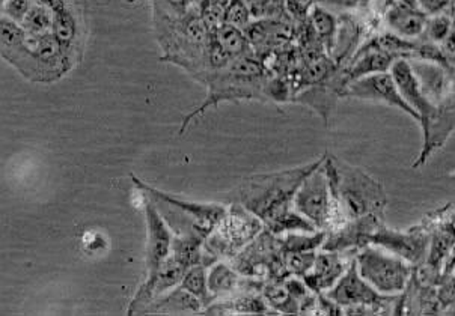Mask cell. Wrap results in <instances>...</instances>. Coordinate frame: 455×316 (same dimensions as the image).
Instances as JSON below:
<instances>
[{
	"label": "cell",
	"mask_w": 455,
	"mask_h": 316,
	"mask_svg": "<svg viewBox=\"0 0 455 316\" xmlns=\"http://www.w3.org/2000/svg\"><path fill=\"white\" fill-rule=\"evenodd\" d=\"M323 162L324 157L302 168L244 179L238 188V202L275 235L296 231L315 233L317 227L294 208V196L303 181L320 168Z\"/></svg>",
	"instance_id": "obj_1"
},
{
	"label": "cell",
	"mask_w": 455,
	"mask_h": 316,
	"mask_svg": "<svg viewBox=\"0 0 455 316\" xmlns=\"http://www.w3.org/2000/svg\"><path fill=\"white\" fill-rule=\"evenodd\" d=\"M324 169L331 184V196L341 208L347 220L363 217L368 214H385L387 193L379 179L335 155L324 157Z\"/></svg>",
	"instance_id": "obj_2"
},
{
	"label": "cell",
	"mask_w": 455,
	"mask_h": 316,
	"mask_svg": "<svg viewBox=\"0 0 455 316\" xmlns=\"http://www.w3.org/2000/svg\"><path fill=\"white\" fill-rule=\"evenodd\" d=\"M132 179L140 192L148 194L154 202L164 205L166 214H160L175 233L173 235H198L207 241V238L227 217L228 208L220 203L188 202L151 187L134 175H132Z\"/></svg>",
	"instance_id": "obj_3"
},
{
	"label": "cell",
	"mask_w": 455,
	"mask_h": 316,
	"mask_svg": "<svg viewBox=\"0 0 455 316\" xmlns=\"http://www.w3.org/2000/svg\"><path fill=\"white\" fill-rule=\"evenodd\" d=\"M145 217H147V277L134 294L130 303L129 315L142 313L145 307L151 304L154 300V280L159 273L164 262L172 253L173 233L164 216L160 214L159 208L156 207L153 199L144 193Z\"/></svg>",
	"instance_id": "obj_4"
},
{
	"label": "cell",
	"mask_w": 455,
	"mask_h": 316,
	"mask_svg": "<svg viewBox=\"0 0 455 316\" xmlns=\"http://www.w3.org/2000/svg\"><path fill=\"white\" fill-rule=\"evenodd\" d=\"M294 208L318 231L331 233L348 222L341 208L331 196L324 162L303 181L294 196Z\"/></svg>",
	"instance_id": "obj_5"
},
{
	"label": "cell",
	"mask_w": 455,
	"mask_h": 316,
	"mask_svg": "<svg viewBox=\"0 0 455 316\" xmlns=\"http://www.w3.org/2000/svg\"><path fill=\"white\" fill-rule=\"evenodd\" d=\"M357 270L377 292L400 296L411 282L413 265L377 246H366L356 253Z\"/></svg>",
	"instance_id": "obj_6"
},
{
	"label": "cell",
	"mask_w": 455,
	"mask_h": 316,
	"mask_svg": "<svg viewBox=\"0 0 455 316\" xmlns=\"http://www.w3.org/2000/svg\"><path fill=\"white\" fill-rule=\"evenodd\" d=\"M261 220L243 205L228 208L227 217L204 244V257L216 262L219 257H237L244 246L262 233Z\"/></svg>",
	"instance_id": "obj_7"
},
{
	"label": "cell",
	"mask_w": 455,
	"mask_h": 316,
	"mask_svg": "<svg viewBox=\"0 0 455 316\" xmlns=\"http://www.w3.org/2000/svg\"><path fill=\"white\" fill-rule=\"evenodd\" d=\"M433 229L435 225L428 216L407 231L391 229L383 222L377 227L376 233H372L371 246L385 249L387 252L409 262L413 267H421L426 264L430 252Z\"/></svg>",
	"instance_id": "obj_8"
},
{
	"label": "cell",
	"mask_w": 455,
	"mask_h": 316,
	"mask_svg": "<svg viewBox=\"0 0 455 316\" xmlns=\"http://www.w3.org/2000/svg\"><path fill=\"white\" fill-rule=\"evenodd\" d=\"M341 95L372 101V103L387 104L389 107L401 110L403 114L409 115L411 119H415L416 122H419L415 110L411 109L406 103V99H403L391 71L374 73V75H363L353 80L344 86Z\"/></svg>",
	"instance_id": "obj_9"
},
{
	"label": "cell",
	"mask_w": 455,
	"mask_h": 316,
	"mask_svg": "<svg viewBox=\"0 0 455 316\" xmlns=\"http://www.w3.org/2000/svg\"><path fill=\"white\" fill-rule=\"evenodd\" d=\"M383 223V216L368 214L363 217L353 218L341 227L327 233L322 250L331 252L357 253L366 246H371L372 233Z\"/></svg>",
	"instance_id": "obj_10"
},
{
	"label": "cell",
	"mask_w": 455,
	"mask_h": 316,
	"mask_svg": "<svg viewBox=\"0 0 455 316\" xmlns=\"http://www.w3.org/2000/svg\"><path fill=\"white\" fill-rule=\"evenodd\" d=\"M391 75L395 80L403 99H406V103L418 115V118H419L418 124L421 125L422 133H426L431 119L435 118V112L439 109V106H435L433 101L427 99V95L422 91L421 83L416 77L415 71L411 68V60L396 59L392 65Z\"/></svg>",
	"instance_id": "obj_11"
},
{
	"label": "cell",
	"mask_w": 455,
	"mask_h": 316,
	"mask_svg": "<svg viewBox=\"0 0 455 316\" xmlns=\"http://www.w3.org/2000/svg\"><path fill=\"white\" fill-rule=\"evenodd\" d=\"M428 15L418 0H395L385 11V25L392 34L404 40H419L426 30Z\"/></svg>",
	"instance_id": "obj_12"
},
{
	"label": "cell",
	"mask_w": 455,
	"mask_h": 316,
	"mask_svg": "<svg viewBox=\"0 0 455 316\" xmlns=\"http://www.w3.org/2000/svg\"><path fill=\"white\" fill-rule=\"evenodd\" d=\"M355 257L356 253L323 250L322 253H317L314 267L303 277V280L314 294H324L341 279Z\"/></svg>",
	"instance_id": "obj_13"
},
{
	"label": "cell",
	"mask_w": 455,
	"mask_h": 316,
	"mask_svg": "<svg viewBox=\"0 0 455 316\" xmlns=\"http://www.w3.org/2000/svg\"><path fill=\"white\" fill-rule=\"evenodd\" d=\"M416 77L421 83L422 91L427 99L435 106L445 103L455 92V80L452 69L445 65L437 64L426 59H409Z\"/></svg>",
	"instance_id": "obj_14"
},
{
	"label": "cell",
	"mask_w": 455,
	"mask_h": 316,
	"mask_svg": "<svg viewBox=\"0 0 455 316\" xmlns=\"http://www.w3.org/2000/svg\"><path fill=\"white\" fill-rule=\"evenodd\" d=\"M203 303L196 296L186 291L183 287H177L156 298L151 304L145 307L140 315H184V313H201Z\"/></svg>",
	"instance_id": "obj_15"
},
{
	"label": "cell",
	"mask_w": 455,
	"mask_h": 316,
	"mask_svg": "<svg viewBox=\"0 0 455 316\" xmlns=\"http://www.w3.org/2000/svg\"><path fill=\"white\" fill-rule=\"evenodd\" d=\"M455 248V209L452 208L442 222L431 233L430 252L427 257V265L442 272L446 257ZM443 273V272H442Z\"/></svg>",
	"instance_id": "obj_16"
},
{
	"label": "cell",
	"mask_w": 455,
	"mask_h": 316,
	"mask_svg": "<svg viewBox=\"0 0 455 316\" xmlns=\"http://www.w3.org/2000/svg\"><path fill=\"white\" fill-rule=\"evenodd\" d=\"M204 244L205 240L198 235H173L172 255L188 270L203 264Z\"/></svg>",
	"instance_id": "obj_17"
},
{
	"label": "cell",
	"mask_w": 455,
	"mask_h": 316,
	"mask_svg": "<svg viewBox=\"0 0 455 316\" xmlns=\"http://www.w3.org/2000/svg\"><path fill=\"white\" fill-rule=\"evenodd\" d=\"M207 264H198L195 267L188 268L183 277V282L180 287H183L186 291L190 292L192 296H196L199 302L203 303L204 309L212 306L218 298L208 289ZM203 313V312H201Z\"/></svg>",
	"instance_id": "obj_18"
},
{
	"label": "cell",
	"mask_w": 455,
	"mask_h": 316,
	"mask_svg": "<svg viewBox=\"0 0 455 316\" xmlns=\"http://www.w3.org/2000/svg\"><path fill=\"white\" fill-rule=\"evenodd\" d=\"M186 272H188V268L184 267L183 264L171 253V257L164 262V265L160 267L156 280H154V300L171 291L173 288L180 287L183 282Z\"/></svg>",
	"instance_id": "obj_19"
},
{
	"label": "cell",
	"mask_w": 455,
	"mask_h": 316,
	"mask_svg": "<svg viewBox=\"0 0 455 316\" xmlns=\"http://www.w3.org/2000/svg\"><path fill=\"white\" fill-rule=\"evenodd\" d=\"M327 231L315 233H287L283 238L281 248L283 252H317L326 241Z\"/></svg>",
	"instance_id": "obj_20"
},
{
	"label": "cell",
	"mask_w": 455,
	"mask_h": 316,
	"mask_svg": "<svg viewBox=\"0 0 455 316\" xmlns=\"http://www.w3.org/2000/svg\"><path fill=\"white\" fill-rule=\"evenodd\" d=\"M261 296L275 312H283V313H297L299 312V302L288 292L283 282L264 285Z\"/></svg>",
	"instance_id": "obj_21"
},
{
	"label": "cell",
	"mask_w": 455,
	"mask_h": 316,
	"mask_svg": "<svg viewBox=\"0 0 455 316\" xmlns=\"http://www.w3.org/2000/svg\"><path fill=\"white\" fill-rule=\"evenodd\" d=\"M214 36L219 41V44L227 50L228 55L231 56V58H240V56H244V53L248 51V36H246V34L242 29H238L235 26L225 23Z\"/></svg>",
	"instance_id": "obj_22"
},
{
	"label": "cell",
	"mask_w": 455,
	"mask_h": 316,
	"mask_svg": "<svg viewBox=\"0 0 455 316\" xmlns=\"http://www.w3.org/2000/svg\"><path fill=\"white\" fill-rule=\"evenodd\" d=\"M53 20H55V14L50 12L49 6L38 4V5H34L30 8L21 26L25 28L28 35L40 36V35L52 32V29H53Z\"/></svg>",
	"instance_id": "obj_23"
},
{
	"label": "cell",
	"mask_w": 455,
	"mask_h": 316,
	"mask_svg": "<svg viewBox=\"0 0 455 316\" xmlns=\"http://www.w3.org/2000/svg\"><path fill=\"white\" fill-rule=\"evenodd\" d=\"M312 26L318 38L322 40L323 44L326 45L327 50H331L333 41H335V34H337V20L335 17L323 10L320 6H315L312 10L311 14Z\"/></svg>",
	"instance_id": "obj_24"
},
{
	"label": "cell",
	"mask_w": 455,
	"mask_h": 316,
	"mask_svg": "<svg viewBox=\"0 0 455 316\" xmlns=\"http://www.w3.org/2000/svg\"><path fill=\"white\" fill-rule=\"evenodd\" d=\"M0 30H2V55H8L15 49H19L28 36V32L20 23L11 20L5 15H2Z\"/></svg>",
	"instance_id": "obj_25"
},
{
	"label": "cell",
	"mask_w": 455,
	"mask_h": 316,
	"mask_svg": "<svg viewBox=\"0 0 455 316\" xmlns=\"http://www.w3.org/2000/svg\"><path fill=\"white\" fill-rule=\"evenodd\" d=\"M454 19L455 17L448 14V12L428 17L426 30H424L421 38H424V41H428V43H433V44L441 45L450 34Z\"/></svg>",
	"instance_id": "obj_26"
},
{
	"label": "cell",
	"mask_w": 455,
	"mask_h": 316,
	"mask_svg": "<svg viewBox=\"0 0 455 316\" xmlns=\"http://www.w3.org/2000/svg\"><path fill=\"white\" fill-rule=\"evenodd\" d=\"M315 252H283V262L291 276L305 277L315 262Z\"/></svg>",
	"instance_id": "obj_27"
},
{
	"label": "cell",
	"mask_w": 455,
	"mask_h": 316,
	"mask_svg": "<svg viewBox=\"0 0 455 316\" xmlns=\"http://www.w3.org/2000/svg\"><path fill=\"white\" fill-rule=\"evenodd\" d=\"M201 19H203L204 25L207 28L208 34L216 35L218 30L227 23V11L212 5L205 0L203 8H201Z\"/></svg>",
	"instance_id": "obj_28"
},
{
	"label": "cell",
	"mask_w": 455,
	"mask_h": 316,
	"mask_svg": "<svg viewBox=\"0 0 455 316\" xmlns=\"http://www.w3.org/2000/svg\"><path fill=\"white\" fill-rule=\"evenodd\" d=\"M207 60L214 71L227 68L231 64V60H233V58L228 55L227 50L219 44V41L216 40L214 35L210 36V40L207 43Z\"/></svg>",
	"instance_id": "obj_29"
},
{
	"label": "cell",
	"mask_w": 455,
	"mask_h": 316,
	"mask_svg": "<svg viewBox=\"0 0 455 316\" xmlns=\"http://www.w3.org/2000/svg\"><path fill=\"white\" fill-rule=\"evenodd\" d=\"M227 23L242 30L251 25V11L243 0H231L227 8Z\"/></svg>",
	"instance_id": "obj_30"
},
{
	"label": "cell",
	"mask_w": 455,
	"mask_h": 316,
	"mask_svg": "<svg viewBox=\"0 0 455 316\" xmlns=\"http://www.w3.org/2000/svg\"><path fill=\"white\" fill-rule=\"evenodd\" d=\"M437 298L441 303L442 315L455 309V276L445 274L437 287Z\"/></svg>",
	"instance_id": "obj_31"
},
{
	"label": "cell",
	"mask_w": 455,
	"mask_h": 316,
	"mask_svg": "<svg viewBox=\"0 0 455 316\" xmlns=\"http://www.w3.org/2000/svg\"><path fill=\"white\" fill-rule=\"evenodd\" d=\"M32 6H34L32 0H5L2 10H4L5 17L21 25Z\"/></svg>",
	"instance_id": "obj_32"
},
{
	"label": "cell",
	"mask_w": 455,
	"mask_h": 316,
	"mask_svg": "<svg viewBox=\"0 0 455 316\" xmlns=\"http://www.w3.org/2000/svg\"><path fill=\"white\" fill-rule=\"evenodd\" d=\"M422 11L428 17L433 15L445 14L450 10L451 0H418Z\"/></svg>",
	"instance_id": "obj_33"
},
{
	"label": "cell",
	"mask_w": 455,
	"mask_h": 316,
	"mask_svg": "<svg viewBox=\"0 0 455 316\" xmlns=\"http://www.w3.org/2000/svg\"><path fill=\"white\" fill-rule=\"evenodd\" d=\"M442 50V53L445 56V59L448 62H455V19L451 28L450 34L446 36L445 41L439 45Z\"/></svg>",
	"instance_id": "obj_34"
},
{
	"label": "cell",
	"mask_w": 455,
	"mask_h": 316,
	"mask_svg": "<svg viewBox=\"0 0 455 316\" xmlns=\"http://www.w3.org/2000/svg\"><path fill=\"white\" fill-rule=\"evenodd\" d=\"M166 2H168V5L173 8V11L179 12V14H184L186 10H188V0H166Z\"/></svg>",
	"instance_id": "obj_35"
},
{
	"label": "cell",
	"mask_w": 455,
	"mask_h": 316,
	"mask_svg": "<svg viewBox=\"0 0 455 316\" xmlns=\"http://www.w3.org/2000/svg\"><path fill=\"white\" fill-rule=\"evenodd\" d=\"M455 270V248L452 249V252L450 253V257H446L445 264H443V268H442V272L443 274H452Z\"/></svg>",
	"instance_id": "obj_36"
},
{
	"label": "cell",
	"mask_w": 455,
	"mask_h": 316,
	"mask_svg": "<svg viewBox=\"0 0 455 316\" xmlns=\"http://www.w3.org/2000/svg\"><path fill=\"white\" fill-rule=\"evenodd\" d=\"M208 4H212V5L218 6V8H222V10L227 11L228 6L231 4V0H207Z\"/></svg>",
	"instance_id": "obj_37"
},
{
	"label": "cell",
	"mask_w": 455,
	"mask_h": 316,
	"mask_svg": "<svg viewBox=\"0 0 455 316\" xmlns=\"http://www.w3.org/2000/svg\"><path fill=\"white\" fill-rule=\"evenodd\" d=\"M448 14L455 17V0H451L450 10H448Z\"/></svg>",
	"instance_id": "obj_38"
}]
</instances>
